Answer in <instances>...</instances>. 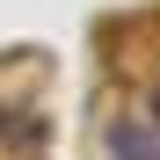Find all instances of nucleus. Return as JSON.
<instances>
[{
	"instance_id": "f257e3e1",
	"label": "nucleus",
	"mask_w": 160,
	"mask_h": 160,
	"mask_svg": "<svg viewBox=\"0 0 160 160\" xmlns=\"http://www.w3.org/2000/svg\"><path fill=\"white\" fill-rule=\"evenodd\" d=\"M109 146H117V160H160V146L146 138L138 124H117V131H109Z\"/></svg>"
}]
</instances>
